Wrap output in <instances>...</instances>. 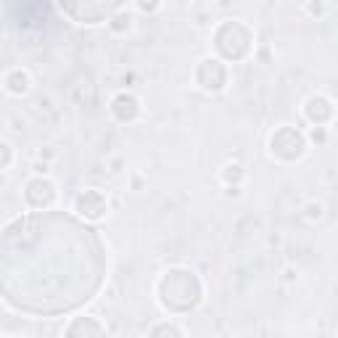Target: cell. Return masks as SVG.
Listing matches in <instances>:
<instances>
[{
    "label": "cell",
    "mask_w": 338,
    "mask_h": 338,
    "mask_svg": "<svg viewBox=\"0 0 338 338\" xmlns=\"http://www.w3.org/2000/svg\"><path fill=\"white\" fill-rule=\"evenodd\" d=\"M138 6H140L143 11H148V13H153V11L161 6V0H138Z\"/></svg>",
    "instance_id": "obj_3"
},
{
    "label": "cell",
    "mask_w": 338,
    "mask_h": 338,
    "mask_svg": "<svg viewBox=\"0 0 338 338\" xmlns=\"http://www.w3.org/2000/svg\"><path fill=\"white\" fill-rule=\"evenodd\" d=\"M151 333H172V335H182V328L172 325V322H164V325H153Z\"/></svg>",
    "instance_id": "obj_2"
},
{
    "label": "cell",
    "mask_w": 338,
    "mask_h": 338,
    "mask_svg": "<svg viewBox=\"0 0 338 338\" xmlns=\"http://www.w3.org/2000/svg\"><path fill=\"white\" fill-rule=\"evenodd\" d=\"M11 74L16 77V82H6V90L8 93H13V96H24V93H29V87H32L29 74H26L24 69H13Z\"/></svg>",
    "instance_id": "obj_1"
}]
</instances>
